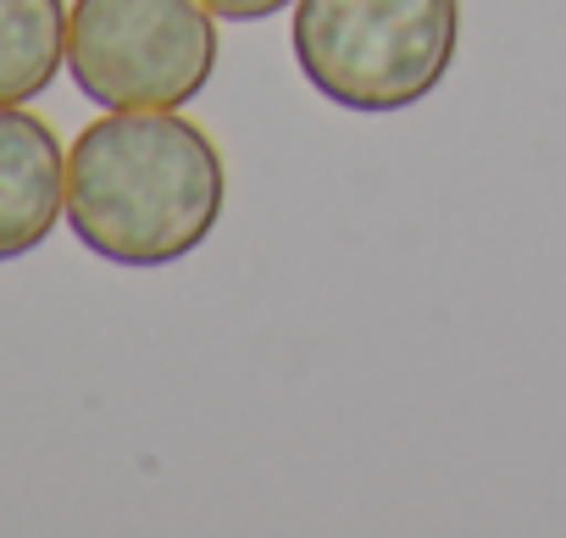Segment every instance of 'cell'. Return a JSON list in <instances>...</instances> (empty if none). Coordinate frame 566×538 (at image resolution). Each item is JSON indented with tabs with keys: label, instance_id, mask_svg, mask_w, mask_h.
Segmentation results:
<instances>
[{
	"label": "cell",
	"instance_id": "1",
	"mask_svg": "<svg viewBox=\"0 0 566 538\" xmlns=\"http://www.w3.org/2000/svg\"><path fill=\"white\" fill-rule=\"evenodd\" d=\"M222 150L178 106L106 112L67 150V222L117 266H172L222 217Z\"/></svg>",
	"mask_w": 566,
	"mask_h": 538
},
{
	"label": "cell",
	"instance_id": "2",
	"mask_svg": "<svg viewBox=\"0 0 566 538\" xmlns=\"http://www.w3.org/2000/svg\"><path fill=\"white\" fill-rule=\"evenodd\" d=\"M306 84L361 117L411 112L455 67L461 0H295Z\"/></svg>",
	"mask_w": 566,
	"mask_h": 538
},
{
	"label": "cell",
	"instance_id": "3",
	"mask_svg": "<svg viewBox=\"0 0 566 538\" xmlns=\"http://www.w3.org/2000/svg\"><path fill=\"white\" fill-rule=\"evenodd\" d=\"M217 23L200 0H73L67 73L101 112L189 106L217 73Z\"/></svg>",
	"mask_w": 566,
	"mask_h": 538
},
{
	"label": "cell",
	"instance_id": "4",
	"mask_svg": "<svg viewBox=\"0 0 566 538\" xmlns=\"http://www.w3.org/2000/svg\"><path fill=\"white\" fill-rule=\"evenodd\" d=\"M67 211V150L56 128L23 106H0V261L51 239Z\"/></svg>",
	"mask_w": 566,
	"mask_h": 538
},
{
	"label": "cell",
	"instance_id": "5",
	"mask_svg": "<svg viewBox=\"0 0 566 538\" xmlns=\"http://www.w3.org/2000/svg\"><path fill=\"white\" fill-rule=\"evenodd\" d=\"M67 0H0V106H29L67 62Z\"/></svg>",
	"mask_w": 566,
	"mask_h": 538
},
{
	"label": "cell",
	"instance_id": "6",
	"mask_svg": "<svg viewBox=\"0 0 566 538\" xmlns=\"http://www.w3.org/2000/svg\"><path fill=\"white\" fill-rule=\"evenodd\" d=\"M200 7H211L222 23H266L277 12H290L295 0H200Z\"/></svg>",
	"mask_w": 566,
	"mask_h": 538
}]
</instances>
